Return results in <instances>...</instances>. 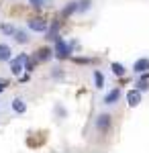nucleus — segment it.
Instances as JSON below:
<instances>
[{
	"mask_svg": "<svg viewBox=\"0 0 149 153\" xmlns=\"http://www.w3.org/2000/svg\"><path fill=\"white\" fill-rule=\"evenodd\" d=\"M49 2L47 0H29V6H33V8H41V6H47Z\"/></svg>",
	"mask_w": 149,
	"mask_h": 153,
	"instance_id": "20",
	"label": "nucleus"
},
{
	"mask_svg": "<svg viewBox=\"0 0 149 153\" xmlns=\"http://www.w3.org/2000/svg\"><path fill=\"white\" fill-rule=\"evenodd\" d=\"M55 112H57V114H59V117H61V118H66V114H68V112H66V108H63V110H61V106H55Z\"/></svg>",
	"mask_w": 149,
	"mask_h": 153,
	"instance_id": "21",
	"label": "nucleus"
},
{
	"mask_svg": "<svg viewBox=\"0 0 149 153\" xmlns=\"http://www.w3.org/2000/svg\"><path fill=\"white\" fill-rule=\"evenodd\" d=\"M53 78H61V71H59V68H53Z\"/></svg>",
	"mask_w": 149,
	"mask_h": 153,
	"instance_id": "23",
	"label": "nucleus"
},
{
	"mask_svg": "<svg viewBox=\"0 0 149 153\" xmlns=\"http://www.w3.org/2000/svg\"><path fill=\"white\" fill-rule=\"evenodd\" d=\"M35 68H37V57H35V59H31V57L25 59V71H27V74H31Z\"/></svg>",
	"mask_w": 149,
	"mask_h": 153,
	"instance_id": "19",
	"label": "nucleus"
},
{
	"mask_svg": "<svg viewBox=\"0 0 149 153\" xmlns=\"http://www.w3.org/2000/svg\"><path fill=\"white\" fill-rule=\"evenodd\" d=\"M133 71L135 74H147L149 71V57H139L135 59V63H133Z\"/></svg>",
	"mask_w": 149,
	"mask_h": 153,
	"instance_id": "7",
	"label": "nucleus"
},
{
	"mask_svg": "<svg viewBox=\"0 0 149 153\" xmlns=\"http://www.w3.org/2000/svg\"><path fill=\"white\" fill-rule=\"evenodd\" d=\"M110 71L115 74L116 78H123V76L127 74V68L123 65V63H118V61H112V63H110Z\"/></svg>",
	"mask_w": 149,
	"mask_h": 153,
	"instance_id": "16",
	"label": "nucleus"
},
{
	"mask_svg": "<svg viewBox=\"0 0 149 153\" xmlns=\"http://www.w3.org/2000/svg\"><path fill=\"white\" fill-rule=\"evenodd\" d=\"M12 59V47L8 43H0V61H10Z\"/></svg>",
	"mask_w": 149,
	"mask_h": 153,
	"instance_id": "13",
	"label": "nucleus"
},
{
	"mask_svg": "<svg viewBox=\"0 0 149 153\" xmlns=\"http://www.w3.org/2000/svg\"><path fill=\"white\" fill-rule=\"evenodd\" d=\"M47 27H49V21L41 19V16H33V19L27 21V29H29L31 33H45Z\"/></svg>",
	"mask_w": 149,
	"mask_h": 153,
	"instance_id": "4",
	"label": "nucleus"
},
{
	"mask_svg": "<svg viewBox=\"0 0 149 153\" xmlns=\"http://www.w3.org/2000/svg\"><path fill=\"white\" fill-rule=\"evenodd\" d=\"M4 88H6V80H2V78H0V94L4 92Z\"/></svg>",
	"mask_w": 149,
	"mask_h": 153,
	"instance_id": "22",
	"label": "nucleus"
},
{
	"mask_svg": "<svg viewBox=\"0 0 149 153\" xmlns=\"http://www.w3.org/2000/svg\"><path fill=\"white\" fill-rule=\"evenodd\" d=\"M10 110L14 114H25L27 112V102H25L23 96H14L10 100Z\"/></svg>",
	"mask_w": 149,
	"mask_h": 153,
	"instance_id": "6",
	"label": "nucleus"
},
{
	"mask_svg": "<svg viewBox=\"0 0 149 153\" xmlns=\"http://www.w3.org/2000/svg\"><path fill=\"white\" fill-rule=\"evenodd\" d=\"M14 31H16V27L10 25V23H2V25H0V33H2L4 37H10V39H12Z\"/></svg>",
	"mask_w": 149,
	"mask_h": 153,
	"instance_id": "17",
	"label": "nucleus"
},
{
	"mask_svg": "<svg viewBox=\"0 0 149 153\" xmlns=\"http://www.w3.org/2000/svg\"><path fill=\"white\" fill-rule=\"evenodd\" d=\"M137 90H141V92H147L149 90V71L147 74H139V80H137Z\"/></svg>",
	"mask_w": 149,
	"mask_h": 153,
	"instance_id": "14",
	"label": "nucleus"
},
{
	"mask_svg": "<svg viewBox=\"0 0 149 153\" xmlns=\"http://www.w3.org/2000/svg\"><path fill=\"white\" fill-rule=\"evenodd\" d=\"M74 14H78V0H69L68 4L63 6V10H61V16L63 19H69Z\"/></svg>",
	"mask_w": 149,
	"mask_h": 153,
	"instance_id": "12",
	"label": "nucleus"
},
{
	"mask_svg": "<svg viewBox=\"0 0 149 153\" xmlns=\"http://www.w3.org/2000/svg\"><path fill=\"white\" fill-rule=\"evenodd\" d=\"M57 37H59V21H51L45 31V39L47 41H55Z\"/></svg>",
	"mask_w": 149,
	"mask_h": 153,
	"instance_id": "8",
	"label": "nucleus"
},
{
	"mask_svg": "<svg viewBox=\"0 0 149 153\" xmlns=\"http://www.w3.org/2000/svg\"><path fill=\"white\" fill-rule=\"evenodd\" d=\"M92 84H94V88H96V90H102V88H104V76H102V71H98V70L92 71Z\"/></svg>",
	"mask_w": 149,
	"mask_h": 153,
	"instance_id": "15",
	"label": "nucleus"
},
{
	"mask_svg": "<svg viewBox=\"0 0 149 153\" xmlns=\"http://www.w3.org/2000/svg\"><path fill=\"white\" fill-rule=\"evenodd\" d=\"M92 8V0H78V14H84Z\"/></svg>",
	"mask_w": 149,
	"mask_h": 153,
	"instance_id": "18",
	"label": "nucleus"
},
{
	"mask_svg": "<svg viewBox=\"0 0 149 153\" xmlns=\"http://www.w3.org/2000/svg\"><path fill=\"white\" fill-rule=\"evenodd\" d=\"M118 100H121V88H112L110 92H106V96H104V104L106 106H115Z\"/></svg>",
	"mask_w": 149,
	"mask_h": 153,
	"instance_id": "9",
	"label": "nucleus"
},
{
	"mask_svg": "<svg viewBox=\"0 0 149 153\" xmlns=\"http://www.w3.org/2000/svg\"><path fill=\"white\" fill-rule=\"evenodd\" d=\"M12 39H14V43H19V45H27V43L31 41V37H29V29H27V31H25V29H16L14 35H12Z\"/></svg>",
	"mask_w": 149,
	"mask_h": 153,
	"instance_id": "10",
	"label": "nucleus"
},
{
	"mask_svg": "<svg viewBox=\"0 0 149 153\" xmlns=\"http://www.w3.org/2000/svg\"><path fill=\"white\" fill-rule=\"evenodd\" d=\"M53 51H55V57L57 59H68L72 55V45H69L63 37H57L53 41Z\"/></svg>",
	"mask_w": 149,
	"mask_h": 153,
	"instance_id": "1",
	"label": "nucleus"
},
{
	"mask_svg": "<svg viewBox=\"0 0 149 153\" xmlns=\"http://www.w3.org/2000/svg\"><path fill=\"white\" fill-rule=\"evenodd\" d=\"M29 57L27 53H21V55H16L14 59H10L8 61V71H10L14 78H21L25 71V59Z\"/></svg>",
	"mask_w": 149,
	"mask_h": 153,
	"instance_id": "3",
	"label": "nucleus"
},
{
	"mask_svg": "<svg viewBox=\"0 0 149 153\" xmlns=\"http://www.w3.org/2000/svg\"><path fill=\"white\" fill-rule=\"evenodd\" d=\"M94 127H96V131H98L100 135H106V133L110 131V127H112V114L100 112V114L96 117V120H94Z\"/></svg>",
	"mask_w": 149,
	"mask_h": 153,
	"instance_id": "2",
	"label": "nucleus"
},
{
	"mask_svg": "<svg viewBox=\"0 0 149 153\" xmlns=\"http://www.w3.org/2000/svg\"><path fill=\"white\" fill-rule=\"evenodd\" d=\"M35 57H37V61H49L55 57V51H53V47H41Z\"/></svg>",
	"mask_w": 149,
	"mask_h": 153,
	"instance_id": "11",
	"label": "nucleus"
},
{
	"mask_svg": "<svg viewBox=\"0 0 149 153\" xmlns=\"http://www.w3.org/2000/svg\"><path fill=\"white\" fill-rule=\"evenodd\" d=\"M125 100H127V104H129V108H137L141 104V100H143V92L137 90V88H131V90H127Z\"/></svg>",
	"mask_w": 149,
	"mask_h": 153,
	"instance_id": "5",
	"label": "nucleus"
}]
</instances>
